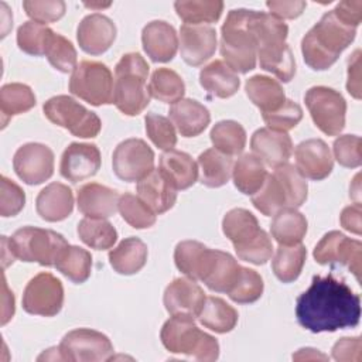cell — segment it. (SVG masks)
<instances>
[{
	"label": "cell",
	"mask_w": 362,
	"mask_h": 362,
	"mask_svg": "<svg viewBox=\"0 0 362 362\" xmlns=\"http://www.w3.org/2000/svg\"><path fill=\"white\" fill-rule=\"evenodd\" d=\"M146 133L153 144L164 151L174 148L177 144V134L174 124L165 116L157 113H147L144 117Z\"/></svg>",
	"instance_id": "51"
},
{
	"label": "cell",
	"mask_w": 362,
	"mask_h": 362,
	"mask_svg": "<svg viewBox=\"0 0 362 362\" xmlns=\"http://www.w3.org/2000/svg\"><path fill=\"white\" fill-rule=\"evenodd\" d=\"M252 204L266 216H272L280 209L288 208L287 192L274 173L267 174L260 189L252 195Z\"/></svg>",
	"instance_id": "41"
},
{
	"label": "cell",
	"mask_w": 362,
	"mask_h": 362,
	"mask_svg": "<svg viewBox=\"0 0 362 362\" xmlns=\"http://www.w3.org/2000/svg\"><path fill=\"white\" fill-rule=\"evenodd\" d=\"M279 180L281 181L287 197H288V208H298L307 199L308 185L305 178L298 173V170L293 164H283L274 168L273 171Z\"/></svg>",
	"instance_id": "49"
},
{
	"label": "cell",
	"mask_w": 362,
	"mask_h": 362,
	"mask_svg": "<svg viewBox=\"0 0 362 362\" xmlns=\"http://www.w3.org/2000/svg\"><path fill=\"white\" fill-rule=\"evenodd\" d=\"M298 324L311 332H334L359 324L361 297L332 274L314 276L310 287L297 297Z\"/></svg>",
	"instance_id": "1"
},
{
	"label": "cell",
	"mask_w": 362,
	"mask_h": 362,
	"mask_svg": "<svg viewBox=\"0 0 362 362\" xmlns=\"http://www.w3.org/2000/svg\"><path fill=\"white\" fill-rule=\"evenodd\" d=\"M247 98L256 105L262 113H267L280 107L284 100V89L279 81L264 75H253L245 83Z\"/></svg>",
	"instance_id": "31"
},
{
	"label": "cell",
	"mask_w": 362,
	"mask_h": 362,
	"mask_svg": "<svg viewBox=\"0 0 362 362\" xmlns=\"http://www.w3.org/2000/svg\"><path fill=\"white\" fill-rule=\"evenodd\" d=\"M257 58L260 68L272 72L281 82H290L296 75V61L286 41L257 47Z\"/></svg>",
	"instance_id": "30"
},
{
	"label": "cell",
	"mask_w": 362,
	"mask_h": 362,
	"mask_svg": "<svg viewBox=\"0 0 362 362\" xmlns=\"http://www.w3.org/2000/svg\"><path fill=\"white\" fill-rule=\"evenodd\" d=\"M1 185V192H0V215L7 218V216H14L17 215L25 204V195L24 191L17 185L14 181L8 180L7 177H1L0 180Z\"/></svg>",
	"instance_id": "56"
},
{
	"label": "cell",
	"mask_w": 362,
	"mask_h": 362,
	"mask_svg": "<svg viewBox=\"0 0 362 362\" xmlns=\"http://www.w3.org/2000/svg\"><path fill=\"white\" fill-rule=\"evenodd\" d=\"M115 38V23L100 13H92L83 17L76 30V40L81 49L90 55H100L106 52Z\"/></svg>",
	"instance_id": "18"
},
{
	"label": "cell",
	"mask_w": 362,
	"mask_h": 362,
	"mask_svg": "<svg viewBox=\"0 0 362 362\" xmlns=\"http://www.w3.org/2000/svg\"><path fill=\"white\" fill-rule=\"evenodd\" d=\"M266 6L270 10V14L283 20V18L298 17L304 11L307 3L305 1H267Z\"/></svg>",
	"instance_id": "60"
},
{
	"label": "cell",
	"mask_w": 362,
	"mask_h": 362,
	"mask_svg": "<svg viewBox=\"0 0 362 362\" xmlns=\"http://www.w3.org/2000/svg\"><path fill=\"white\" fill-rule=\"evenodd\" d=\"M100 151L95 144L71 143L61 156L59 173L75 184L93 177L100 168Z\"/></svg>",
	"instance_id": "16"
},
{
	"label": "cell",
	"mask_w": 362,
	"mask_h": 362,
	"mask_svg": "<svg viewBox=\"0 0 362 362\" xmlns=\"http://www.w3.org/2000/svg\"><path fill=\"white\" fill-rule=\"evenodd\" d=\"M361 338H341L332 346V358L335 361H359L361 359Z\"/></svg>",
	"instance_id": "57"
},
{
	"label": "cell",
	"mask_w": 362,
	"mask_h": 362,
	"mask_svg": "<svg viewBox=\"0 0 362 362\" xmlns=\"http://www.w3.org/2000/svg\"><path fill=\"white\" fill-rule=\"evenodd\" d=\"M164 307L171 315L185 314L197 317L205 301L204 290L189 277L173 280L164 290Z\"/></svg>",
	"instance_id": "19"
},
{
	"label": "cell",
	"mask_w": 362,
	"mask_h": 362,
	"mask_svg": "<svg viewBox=\"0 0 362 362\" xmlns=\"http://www.w3.org/2000/svg\"><path fill=\"white\" fill-rule=\"evenodd\" d=\"M235 252L240 260L260 266L270 260L273 255V243L270 236L262 229L256 238L242 246L235 247Z\"/></svg>",
	"instance_id": "53"
},
{
	"label": "cell",
	"mask_w": 362,
	"mask_h": 362,
	"mask_svg": "<svg viewBox=\"0 0 362 362\" xmlns=\"http://www.w3.org/2000/svg\"><path fill=\"white\" fill-rule=\"evenodd\" d=\"M249 16L247 8H233L221 28L223 62L236 74H247L256 66L257 44L249 28Z\"/></svg>",
	"instance_id": "5"
},
{
	"label": "cell",
	"mask_w": 362,
	"mask_h": 362,
	"mask_svg": "<svg viewBox=\"0 0 362 362\" xmlns=\"http://www.w3.org/2000/svg\"><path fill=\"white\" fill-rule=\"evenodd\" d=\"M119 198L117 191L98 182H88L78 189L76 204L88 218H109L117 211Z\"/></svg>",
	"instance_id": "23"
},
{
	"label": "cell",
	"mask_w": 362,
	"mask_h": 362,
	"mask_svg": "<svg viewBox=\"0 0 362 362\" xmlns=\"http://www.w3.org/2000/svg\"><path fill=\"white\" fill-rule=\"evenodd\" d=\"M117 209L122 218L136 229H146L156 223V214L134 194H122Z\"/></svg>",
	"instance_id": "48"
},
{
	"label": "cell",
	"mask_w": 362,
	"mask_h": 362,
	"mask_svg": "<svg viewBox=\"0 0 362 362\" xmlns=\"http://www.w3.org/2000/svg\"><path fill=\"white\" fill-rule=\"evenodd\" d=\"M293 359H328L324 354H320L317 349L313 348H301L296 355H293Z\"/></svg>",
	"instance_id": "62"
},
{
	"label": "cell",
	"mask_w": 362,
	"mask_h": 362,
	"mask_svg": "<svg viewBox=\"0 0 362 362\" xmlns=\"http://www.w3.org/2000/svg\"><path fill=\"white\" fill-rule=\"evenodd\" d=\"M52 34H54V31L49 27H47L45 24L30 20V21L23 23L18 27L17 45L23 52H25L28 55L41 57V55H45L47 45H48Z\"/></svg>",
	"instance_id": "46"
},
{
	"label": "cell",
	"mask_w": 362,
	"mask_h": 362,
	"mask_svg": "<svg viewBox=\"0 0 362 362\" xmlns=\"http://www.w3.org/2000/svg\"><path fill=\"white\" fill-rule=\"evenodd\" d=\"M147 255L146 243L139 238L129 236L109 252V263L119 274L130 276L144 267Z\"/></svg>",
	"instance_id": "28"
},
{
	"label": "cell",
	"mask_w": 362,
	"mask_h": 362,
	"mask_svg": "<svg viewBox=\"0 0 362 362\" xmlns=\"http://www.w3.org/2000/svg\"><path fill=\"white\" fill-rule=\"evenodd\" d=\"M199 322L218 334L230 332L238 324V311L219 297H205L199 314L197 315Z\"/></svg>",
	"instance_id": "32"
},
{
	"label": "cell",
	"mask_w": 362,
	"mask_h": 362,
	"mask_svg": "<svg viewBox=\"0 0 362 362\" xmlns=\"http://www.w3.org/2000/svg\"><path fill=\"white\" fill-rule=\"evenodd\" d=\"M199 83L208 93L225 99L238 92L240 79L223 61L215 59L201 69Z\"/></svg>",
	"instance_id": "29"
},
{
	"label": "cell",
	"mask_w": 362,
	"mask_h": 362,
	"mask_svg": "<svg viewBox=\"0 0 362 362\" xmlns=\"http://www.w3.org/2000/svg\"><path fill=\"white\" fill-rule=\"evenodd\" d=\"M335 160L348 168H356L362 163L361 137L355 134H342L334 141Z\"/></svg>",
	"instance_id": "55"
},
{
	"label": "cell",
	"mask_w": 362,
	"mask_h": 362,
	"mask_svg": "<svg viewBox=\"0 0 362 362\" xmlns=\"http://www.w3.org/2000/svg\"><path fill=\"white\" fill-rule=\"evenodd\" d=\"M62 361L71 362H100L109 361L113 355L110 339L90 328H76L61 339L58 346Z\"/></svg>",
	"instance_id": "10"
},
{
	"label": "cell",
	"mask_w": 362,
	"mask_h": 362,
	"mask_svg": "<svg viewBox=\"0 0 362 362\" xmlns=\"http://www.w3.org/2000/svg\"><path fill=\"white\" fill-rule=\"evenodd\" d=\"M13 167L25 184H42L54 174V153L45 144L25 143L14 153Z\"/></svg>",
	"instance_id": "14"
},
{
	"label": "cell",
	"mask_w": 362,
	"mask_h": 362,
	"mask_svg": "<svg viewBox=\"0 0 362 362\" xmlns=\"http://www.w3.org/2000/svg\"><path fill=\"white\" fill-rule=\"evenodd\" d=\"M181 58L191 66L208 61L216 49V31L206 24H182L178 40Z\"/></svg>",
	"instance_id": "15"
},
{
	"label": "cell",
	"mask_w": 362,
	"mask_h": 362,
	"mask_svg": "<svg viewBox=\"0 0 362 362\" xmlns=\"http://www.w3.org/2000/svg\"><path fill=\"white\" fill-rule=\"evenodd\" d=\"M355 35V27L342 23L332 10L325 13L301 40L304 62L314 71L328 69L351 45Z\"/></svg>",
	"instance_id": "2"
},
{
	"label": "cell",
	"mask_w": 362,
	"mask_h": 362,
	"mask_svg": "<svg viewBox=\"0 0 362 362\" xmlns=\"http://www.w3.org/2000/svg\"><path fill=\"white\" fill-rule=\"evenodd\" d=\"M64 304L62 283L51 273L42 272L34 276L23 293V308L33 315L54 317Z\"/></svg>",
	"instance_id": "11"
},
{
	"label": "cell",
	"mask_w": 362,
	"mask_h": 362,
	"mask_svg": "<svg viewBox=\"0 0 362 362\" xmlns=\"http://www.w3.org/2000/svg\"><path fill=\"white\" fill-rule=\"evenodd\" d=\"M307 249L301 243L279 245L272 260L274 276L283 283H291L300 276L305 263Z\"/></svg>",
	"instance_id": "37"
},
{
	"label": "cell",
	"mask_w": 362,
	"mask_h": 362,
	"mask_svg": "<svg viewBox=\"0 0 362 362\" xmlns=\"http://www.w3.org/2000/svg\"><path fill=\"white\" fill-rule=\"evenodd\" d=\"M148 64L137 52L124 54L115 66L113 105L127 116H137L150 103Z\"/></svg>",
	"instance_id": "3"
},
{
	"label": "cell",
	"mask_w": 362,
	"mask_h": 362,
	"mask_svg": "<svg viewBox=\"0 0 362 362\" xmlns=\"http://www.w3.org/2000/svg\"><path fill=\"white\" fill-rule=\"evenodd\" d=\"M78 236L89 247L96 250H105L113 247L117 240V232L115 226L105 218H88L85 216L78 223Z\"/></svg>",
	"instance_id": "39"
},
{
	"label": "cell",
	"mask_w": 362,
	"mask_h": 362,
	"mask_svg": "<svg viewBox=\"0 0 362 362\" xmlns=\"http://www.w3.org/2000/svg\"><path fill=\"white\" fill-rule=\"evenodd\" d=\"M209 136L214 148L230 157L240 154L246 146V132L243 126L235 120L218 122Z\"/></svg>",
	"instance_id": "44"
},
{
	"label": "cell",
	"mask_w": 362,
	"mask_h": 362,
	"mask_svg": "<svg viewBox=\"0 0 362 362\" xmlns=\"http://www.w3.org/2000/svg\"><path fill=\"white\" fill-rule=\"evenodd\" d=\"M272 236L279 245H297L307 233V219L296 208H283L273 215Z\"/></svg>",
	"instance_id": "33"
},
{
	"label": "cell",
	"mask_w": 362,
	"mask_h": 362,
	"mask_svg": "<svg viewBox=\"0 0 362 362\" xmlns=\"http://www.w3.org/2000/svg\"><path fill=\"white\" fill-rule=\"evenodd\" d=\"M25 14L37 23H54L59 20L66 10V6L62 0H25L23 1Z\"/></svg>",
	"instance_id": "54"
},
{
	"label": "cell",
	"mask_w": 362,
	"mask_h": 362,
	"mask_svg": "<svg viewBox=\"0 0 362 362\" xmlns=\"http://www.w3.org/2000/svg\"><path fill=\"white\" fill-rule=\"evenodd\" d=\"M170 119L184 137L201 134L211 122L209 110L195 99H181L170 107Z\"/></svg>",
	"instance_id": "26"
},
{
	"label": "cell",
	"mask_w": 362,
	"mask_h": 362,
	"mask_svg": "<svg viewBox=\"0 0 362 362\" xmlns=\"http://www.w3.org/2000/svg\"><path fill=\"white\" fill-rule=\"evenodd\" d=\"M3 255L10 253L11 260L37 262L41 266H55L58 257L69 245L66 239L51 229L24 226L17 229L11 238L3 236Z\"/></svg>",
	"instance_id": "4"
},
{
	"label": "cell",
	"mask_w": 362,
	"mask_h": 362,
	"mask_svg": "<svg viewBox=\"0 0 362 362\" xmlns=\"http://www.w3.org/2000/svg\"><path fill=\"white\" fill-rule=\"evenodd\" d=\"M263 288L264 284L260 274L253 269L240 266L239 276L226 294L238 304H249L262 297Z\"/></svg>",
	"instance_id": "47"
},
{
	"label": "cell",
	"mask_w": 362,
	"mask_h": 362,
	"mask_svg": "<svg viewBox=\"0 0 362 362\" xmlns=\"http://www.w3.org/2000/svg\"><path fill=\"white\" fill-rule=\"evenodd\" d=\"M35 209L41 219L47 222H59L66 219L74 209L72 189L61 182L48 184L37 195Z\"/></svg>",
	"instance_id": "25"
},
{
	"label": "cell",
	"mask_w": 362,
	"mask_h": 362,
	"mask_svg": "<svg viewBox=\"0 0 362 362\" xmlns=\"http://www.w3.org/2000/svg\"><path fill=\"white\" fill-rule=\"evenodd\" d=\"M113 88L110 69L98 61L79 62L69 79V92L93 106L113 103Z\"/></svg>",
	"instance_id": "8"
},
{
	"label": "cell",
	"mask_w": 362,
	"mask_h": 362,
	"mask_svg": "<svg viewBox=\"0 0 362 362\" xmlns=\"http://www.w3.org/2000/svg\"><path fill=\"white\" fill-rule=\"evenodd\" d=\"M209 247L197 240H182L175 246L174 262L177 269L192 280H199V274Z\"/></svg>",
	"instance_id": "45"
},
{
	"label": "cell",
	"mask_w": 362,
	"mask_h": 362,
	"mask_svg": "<svg viewBox=\"0 0 362 362\" xmlns=\"http://www.w3.org/2000/svg\"><path fill=\"white\" fill-rule=\"evenodd\" d=\"M361 214L362 209L359 202H355L354 205L344 208L339 216L341 226L355 235H361Z\"/></svg>",
	"instance_id": "61"
},
{
	"label": "cell",
	"mask_w": 362,
	"mask_h": 362,
	"mask_svg": "<svg viewBox=\"0 0 362 362\" xmlns=\"http://www.w3.org/2000/svg\"><path fill=\"white\" fill-rule=\"evenodd\" d=\"M332 11L342 23L356 28L362 20V1L359 0L341 1L337 4V7Z\"/></svg>",
	"instance_id": "58"
},
{
	"label": "cell",
	"mask_w": 362,
	"mask_h": 362,
	"mask_svg": "<svg viewBox=\"0 0 362 362\" xmlns=\"http://www.w3.org/2000/svg\"><path fill=\"white\" fill-rule=\"evenodd\" d=\"M240 266L228 252L209 249L199 280L212 291L228 293L238 279Z\"/></svg>",
	"instance_id": "21"
},
{
	"label": "cell",
	"mask_w": 362,
	"mask_h": 362,
	"mask_svg": "<svg viewBox=\"0 0 362 362\" xmlns=\"http://www.w3.org/2000/svg\"><path fill=\"white\" fill-rule=\"evenodd\" d=\"M143 49L154 62H168L175 57L178 37L175 28L163 20L147 23L141 31Z\"/></svg>",
	"instance_id": "22"
},
{
	"label": "cell",
	"mask_w": 362,
	"mask_h": 362,
	"mask_svg": "<svg viewBox=\"0 0 362 362\" xmlns=\"http://www.w3.org/2000/svg\"><path fill=\"white\" fill-rule=\"evenodd\" d=\"M198 165L201 170L199 180L209 188L222 187L232 177V157L221 153L216 148H208L201 153L198 157Z\"/></svg>",
	"instance_id": "35"
},
{
	"label": "cell",
	"mask_w": 362,
	"mask_h": 362,
	"mask_svg": "<svg viewBox=\"0 0 362 362\" xmlns=\"http://www.w3.org/2000/svg\"><path fill=\"white\" fill-rule=\"evenodd\" d=\"M313 256L320 264L346 266L356 280H361L362 243L359 240L349 239L339 230H331L317 243Z\"/></svg>",
	"instance_id": "13"
},
{
	"label": "cell",
	"mask_w": 362,
	"mask_h": 362,
	"mask_svg": "<svg viewBox=\"0 0 362 362\" xmlns=\"http://www.w3.org/2000/svg\"><path fill=\"white\" fill-rule=\"evenodd\" d=\"M305 106L314 124L327 136H338L345 127L346 102L328 86H313L304 95Z\"/></svg>",
	"instance_id": "9"
},
{
	"label": "cell",
	"mask_w": 362,
	"mask_h": 362,
	"mask_svg": "<svg viewBox=\"0 0 362 362\" xmlns=\"http://www.w3.org/2000/svg\"><path fill=\"white\" fill-rule=\"evenodd\" d=\"M222 230L233 243V247L242 246L260 233L256 216L243 208H233L222 219Z\"/></svg>",
	"instance_id": "36"
},
{
	"label": "cell",
	"mask_w": 362,
	"mask_h": 362,
	"mask_svg": "<svg viewBox=\"0 0 362 362\" xmlns=\"http://www.w3.org/2000/svg\"><path fill=\"white\" fill-rule=\"evenodd\" d=\"M54 267L71 281L81 284L86 281L90 276L92 256L83 247L68 245L58 257Z\"/></svg>",
	"instance_id": "42"
},
{
	"label": "cell",
	"mask_w": 362,
	"mask_h": 362,
	"mask_svg": "<svg viewBox=\"0 0 362 362\" xmlns=\"http://www.w3.org/2000/svg\"><path fill=\"white\" fill-rule=\"evenodd\" d=\"M178 17L185 24H204L218 21L223 11L221 0H180L174 3Z\"/></svg>",
	"instance_id": "43"
},
{
	"label": "cell",
	"mask_w": 362,
	"mask_h": 362,
	"mask_svg": "<svg viewBox=\"0 0 362 362\" xmlns=\"http://www.w3.org/2000/svg\"><path fill=\"white\" fill-rule=\"evenodd\" d=\"M346 90L355 99H361V51L356 49L348 59Z\"/></svg>",
	"instance_id": "59"
},
{
	"label": "cell",
	"mask_w": 362,
	"mask_h": 362,
	"mask_svg": "<svg viewBox=\"0 0 362 362\" xmlns=\"http://www.w3.org/2000/svg\"><path fill=\"white\" fill-rule=\"evenodd\" d=\"M137 197L156 215H160L174 206L177 189L170 184L160 170H153L137 181Z\"/></svg>",
	"instance_id": "24"
},
{
	"label": "cell",
	"mask_w": 362,
	"mask_h": 362,
	"mask_svg": "<svg viewBox=\"0 0 362 362\" xmlns=\"http://www.w3.org/2000/svg\"><path fill=\"white\" fill-rule=\"evenodd\" d=\"M296 168L304 178L320 181L327 178L334 167L328 144L321 139L301 141L294 151Z\"/></svg>",
	"instance_id": "17"
},
{
	"label": "cell",
	"mask_w": 362,
	"mask_h": 362,
	"mask_svg": "<svg viewBox=\"0 0 362 362\" xmlns=\"http://www.w3.org/2000/svg\"><path fill=\"white\" fill-rule=\"evenodd\" d=\"M42 110L49 122L69 130L76 137H96L102 129L99 116L68 95L49 98L44 103Z\"/></svg>",
	"instance_id": "7"
},
{
	"label": "cell",
	"mask_w": 362,
	"mask_h": 362,
	"mask_svg": "<svg viewBox=\"0 0 362 362\" xmlns=\"http://www.w3.org/2000/svg\"><path fill=\"white\" fill-rule=\"evenodd\" d=\"M253 154L269 167H279L288 161L293 153V143L287 133L269 127L257 129L250 139Z\"/></svg>",
	"instance_id": "20"
},
{
	"label": "cell",
	"mask_w": 362,
	"mask_h": 362,
	"mask_svg": "<svg viewBox=\"0 0 362 362\" xmlns=\"http://www.w3.org/2000/svg\"><path fill=\"white\" fill-rule=\"evenodd\" d=\"M148 93L154 99L164 103H175L185 93L182 78L170 68H157L148 82Z\"/></svg>",
	"instance_id": "40"
},
{
	"label": "cell",
	"mask_w": 362,
	"mask_h": 362,
	"mask_svg": "<svg viewBox=\"0 0 362 362\" xmlns=\"http://www.w3.org/2000/svg\"><path fill=\"white\" fill-rule=\"evenodd\" d=\"M160 171L175 189H187L198 178V164L192 157L174 148L160 156Z\"/></svg>",
	"instance_id": "27"
},
{
	"label": "cell",
	"mask_w": 362,
	"mask_h": 362,
	"mask_svg": "<svg viewBox=\"0 0 362 362\" xmlns=\"http://www.w3.org/2000/svg\"><path fill=\"white\" fill-rule=\"evenodd\" d=\"M35 106V95L30 86L18 82L3 85L0 89V112L3 127L8 119L28 112Z\"/></svg>",
	"instance_id": "38"
},
{
	"label": "cell",
	"mask_w": 362,
	"mask_h": 362,
	"mask_svg": "<svg viewBox=\"0 0 362 362\" xmlns=\"http://www.w3.org/2000/svg\"><path fill=\"white\" fill-rule=\"evenodd\" d=\"M262 116L269 129L286 133L300 123L303 119V109L298 103L286 99L280 107L267 113H262Z\"/></svg>",
	"instance_id": "52"
},
{
	"label": "cell",
	"mask_w": 362,
	"mask_h": 362,
	"mask_svg": "<svg viewBox=\"0 0 362 362\" xmlns=\"http://www.w3.org/2000/svg\"><path fill=\"white\" fill-rule=\"evenodd\" d=\"M160 338L171 354H184L198 361H215L219 356L218 341L201 331L191 315H173L164 322Z\"/></svg>",
	"instance_id": "6"
},
{
	"label": "cell",
	"mask_w": 362,
	"mask_h": 362,
	"mask_svg": "<svg viewBox=\"0 0 362 362\" xmlns=\"http://www.w3.org/2000/svg\"><path fill=\"white\" fill-rule=\"evenodd\" d=\"M45 57L58 71L68 74L76 68V49L72 42L61 34H52L47 45Z\"/></svg>",
	"instance_id": "50"
},
{
	"label": "cell",
	"mask_w": 362,
	"mask_h": 362,
	"mask_svg": "<svg viewBox=\"0 0 362 362\" xmlns=\"http://www.w3.org/2000/svg\"><path fill=\"white\" fill-rule=\"evenodd\" d=\"M267 177L266 167L255 154H242L232 168L235 187L245 195H253L260 189Z\"/></svg>",
	"instance_id": "34"
},
{
	"label": "cell",
	"mask_w": 362,
	"mask_h": 362,
	"mask_svg": "<svg viewBox=\"0 0 362 362\" xmlns=\"http://www.w3.org/2000/svg\"><path fill=\"white\" fill-rule=\"evenodd\" d=\"M113 173L126 182L140 181L154 170V153L141 139H127L119 143L112 156Z\"/></svg>",
	"instance_id": "12"
}]
</instances>
